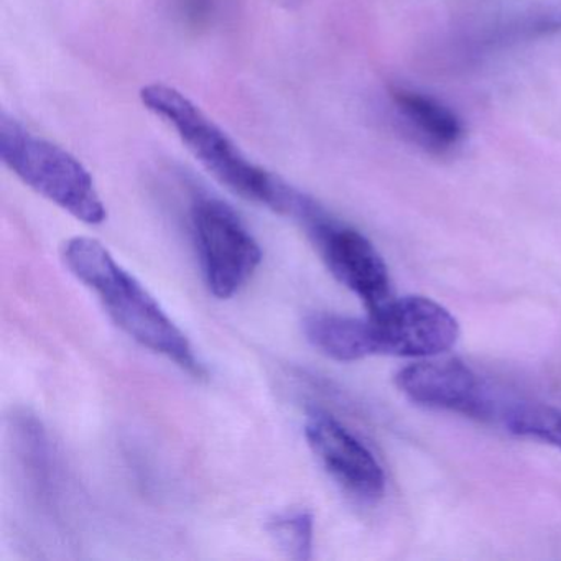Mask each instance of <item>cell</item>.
Returning a JSON list of instances; mask_svg holds the SVG:
<instances>
[{
  "label": "cell",
  "instance_id": "obj_3",
  "mask_svg": "<svg viewBox=\"0 0 561 561\" xmlns=\"http://www.w3.org/2000/svg\"><path fill=\"white\" fill-rule=\"evenodd\" d=\"M64 261L71 274L100 297L107 314L124 333L186 373L205 374L186 334L98 239H70L64 248Z\"/></svg>",
  "mask_w": 561,
  "mask_h": 561
},
{
  "label": "cell",
  "instance_id": "obj_9",
  "mask_svg": "<svg viewBox=\"0 0 561 561\" xmlns=\"http://www.w3.org/2000/svg\"><path fill=\"white\" fill-rule=\"evenodd\" d=\"M392 103L407 129L428 149L445 152L461 142L462 123L445 104L419 91L396 88Z\"/></svg>",
  "mask_w": 561,
  "mask_h": 561
},
{
  "label": "cell",
  "instance_id": "obj_7",
  "mask_svg": "<svg viewBox=\"0 0 561 561\" xmlns=\"http://www.w3.org/2000/svg\"><path fill=\"white\" fill-rule=\"evenodd\" d=\"M305 438L331 478L347 492L376 501L386 491V474L369 448L340 420L313 409L305 420Z\"/></svg>",
  "mask_w": 561,
  "mask_h": 561
},
{
  "label": "cell",
  "instance_id": "obj_5",
  "mask_svg": "<svg viewBox=\"0 0 561 561\" xmlns=\"http://www.w3.org/2000/svg\"><path fill=\"white\" fill-rule=\"evenodd\" d=\"M192 229L209 291L234 297L261 265V245L231 206L209 196L193 203Z\"/></svg>",
  "mask_w": 561,
  "mask_h": 561
},
{
  "label": "cell",
  "instance_id": "obj_2",
  "mask_svg": "<svg viewBox=\"0 0 561 561\" xmlns=\"http://www.w3.org/2000/svg\"><path fill=\"white\" fill-rule=\"evenodd\" d=\"M140 101L170 124L193 157L236 195L300 222L317 208L310 196L252 163L221 127L175 88L149 84L140 91Z\"/></svg>",
  "mask_w": 561,
  "mask_h": 561
},
{
  "label": "cell",
  "instance_id": "obj_12",
  "mask_svg": "<svg viewBox=\"0 0 561 561\" xmlns=\"http://www.w3.org/2000/svg\"><path fill=\"white\" fill-rule=\"evenodd\" d=\"M277 547L294 560H310L313 550V517L308 512L278 515L268 524Z\"/></svg>",
  "mask_w": 561,
  "mask_h": 561
},
{
  "label": "cell",
  "instance_id": "obj_10",
  "mask_svg": "<svg viewBox=\"0 0 561 561\" xmlns=\"http://www.w3.org/2000/svg\"><path fill=\"white\" fill-rule=\"evenodd\" d=\"M561 34V0H540L497 19L481 32V47L499 48Z\"/></svg>",
  "mask_w": 561,
  "mask_h": 561
},
{
  "label": "cell",
  "instance_id": "obj_1",
  "mask_svg": "<svg viewBox=\"0 0 561 561\" xmlns=\"http://www.w3.org/2000/svg\"><path fill=\"white\" fill-rule=\"evenodd\" d=\"M304 328L314 350L340 363L369 356L435 357L451 350L459 336L456 318L425 297L392 298L366 318L311 314Z\"/></svg>",
  "mask_w": 561,
  "mask_h": 561
},
{
  "label": "cell",
  "instance_id": "obj_11",
  "mask_svg": "<svg viewBox=\"0 0 561 561\" xmlns=\"http://www.w3.org/2000/svg\"><path fill=\"white\" fill-rule=\"evenodd\" d=\"M505 428L561 449V410L540 403H517L504 412Z\"/></svg>",
  "mask_w": 561,
  "mask_h": 561
},
{
  "label": "cell",
  "instance_id": "obj_6",
  "mask_svg": "<svg viewBox=\"0 0 561 561\" xmlns=\"http://www.w3.org/2000/svg\"><path fill=\"white\" fill-rule=\"evenodd\" d=\"M304 225L328 271L360 298L367 311L379 310L392 300L389 268L363 232L337 221L320 205Z\"/></svg>",
  "mask_w": 561,
  "mask_h": 561
},
{
  "label": "cell",
  "instance_id": "obj_4",
  "mask_svg": "<svg viewBox=\"0 0 561 561\" xmlns=\"http://www.w3.org/2000/svg\"><path fill=\"white\" fill-rule=\"evenodd\" d=\"M0 157L28 188L73 218L91 226L106 221V206L83 163L5 114L0 121Z\"/></svg>",
  "mask_w": 561,
  "mask_h": 561
},
{
  "label": "cell",
  "instance_id": "obj_8",
  "mask_svg": "<svg viewBox=\"0 0 561 561\" xmlns=\"http://www.w3.org/2000/svg\"><path fill=\"white\" fill-rule=\"evenodd\" d=\"M397 386L412 402L472 419H492L494 402L479 377L458 359L423 360L397 374Z\"/></svg>",
  "mask_w": 561,
  "mask_h": 561
}]
</instances>
